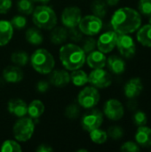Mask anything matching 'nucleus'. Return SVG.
Masks as SVG:
<instances>
[{
	"instance_id": "1",
	"label": "nucleus",
	"mask_w": 151,
	"mask_h": 152,
	"mask_svg": "<svg viewBox=\"0 0 151 152\" xmlns=\"http://www.w3.org/2000/svg\"><path fill=\"white\" fill-rule=\"evenodd\" d=\"M110 23L117 34L129 35L139 29L142 17L139 12L131 7H121L113 13Z\"/></svg>"
},
{
	"instance_id": "2",
	"label": "nucleus",
	"mask_w": 151,
	"mask_h": 152,
	"mask_svg": "<svg viewBox=\"0 0 151 152\" xmlns=\"http://www.w3.org/2000/svg\"><path fill=\"white\" fill-rule=\"evenodd\" d=\"M85 54L84 50L75 44L62 45L59 52L60 60L62 65L65 69L71 71L80 69L85 63Z\"/></svg>"
},
{
	"instance_id": "3",
	"label": "nucleus",
	"mask_w": 151,
	"mask_h": 152,
	"mask_svg": "<svg viewBox=\"0 0 151 152\" xmlns=\"http://www.w3.org/2000/svg\"><path fill=\"white\" fill-rule=\"evenodd\" d=\"M32 20L38 28L49 30L56 26L57 16L52 7L42 4L34 8Z\"/></svg>"
},
{
	"instance_id": "4",
	"label": "nucleus",
	"mask_w": 151,
	"mask_h": 152,
	"mask_svg": "<svg viewBox=\"0 0 151 152\" xmlns=\"http://www.w3.org/2000/svg\"><path fill=\"white\" fill-rule=\"evenodd\" d=\"M32 68L40 74H49L55 66L53 54L44 48L36 49L30 56Z\"/></svg>"
},
{
	"instance_id": "5",
	"label": "nucleus",
	"mask_w": 151,
	"mask_h": 152,
	"mask_svg": "<svg viewBox=\"0 0 151 152\" xmlns=\"http://www.w3.org/2000/svg\"><path fill=\"white\" fill-rule=\"evenodd\" d=\"M35 130V122L31 118H19L12 127L13 136L18 142H28L31 139Z\"/></svg>"
},
{
	"instance_id": "6",
	"label": "nucleus",
	"mask_w": 151,
	"mask_h": 152,
	"mask_svg": "<svg viewBox=\"0 0 151 152\" xmlns=\"http://www.w3.org/2000/svg\"><path fill=\"white\" fill-rule=\"evenodd\" d=\"M101 95L94 86H86L83 88L77 95L78 104L86 110L94 108L100 102Z\"/></svg>"
},
{
	"instance_id": "7",
	"label": "nucleus",
	"mask_w": 151,
	"mask_h": 152,
	"mask_svg": "<svg viewBox=\"0 0 151 152\" xmlns=\"http://www.w3.org/2000/svg\"><path fill=\"white\" fill-rule=\"evenodd\" d=\"M102 25L101 19L92 14L82 17L77 27L84 35L93 37L101 30Z\"/></svg>"
},
{
	"instance_id": "8",
	"label": "nucleus",
	"mask_w": 151,
	"mask_h": 152,
	"mask_svg": "<svg viewBox=\"0 0 151 152\" xmlns=\"http://www.w3.org/2000/svg\"><path fill=\"white\" fill-rule=\"evenodd\" d=\"M90 110H91L86 112L81 119V126L83 129L87 132L100 128L103 122V114L101 110L94 108Z\"/></svg>"
},
{
	"instance_id": "9",
	"label": "nucleus",
	"mask_w": 151,
	"mask_h": 152,
	"mask_svg": "<svg viewBox=\"0 0 151 152\" xmlns=\"http://www.w3.org/2000/svg\"><path fill=\"white\" fill-rule=\"evenodd\" d=\"M88 82L94 87L103 89L109 87L112 83L110 74L102 69H93L88 75Z\"/></svg>"
},
{
	"instance_id": "10",
	"label": "nucleus",
	"mask_w": 151,
	"mask_h": 152,
	"mask_svg": "<svg viewBox=\"0 0 151 152\" xmlns=\"http://www.w3.org/2000/svg\"><path fill=\"white\" fill-rule=\"evenodd\" d=\"M120 54L126 59H130L135 55L136 45L134 40L126 34H117V40L116 45Z\"/></svg>"
},
{
	"instance_id": "11",
	"label": "nucleus",
	"mask_w": 151,
	"mask_h": 152,
	"mask_svg": "<svg viewBox=\"0 0 151 152\" xmlns=\"http://www.w3.org/2000/svg\"><path fill=\"white\" fill-rule=\"evenodd\" d=\"M104 115L110 120L117 121L120 120L125 113V109L123 104L117 99L108 100L103 107Z\"/></svg>"
},
{
	"instance_id": "12",
	"label": "nucleus",
	"mask_w": 151,
	"mask_h": 152,
	"mask_svg": "<svg viewBox=\"0 0 151 152\" xmlns=\"http://www.w3.org/2000/svg\"><path fill=\"white\" fill-rule=\"evenodd\" d=\"M81 10L77 6L66 7L61 13V22L68 28L77 27L81 20Z\"/></svg>"
},
{
	"instance_id": "13",
	"label": "nucleus",
	"mask_w": 151,
	"mask_h": 152,
	"mask_svg": "<svg viewBox=\"0 0 151 152\" xmlns=\"http://www.w3.org/2000/svg\"><path fill=\"white\" fill-rule=\"evenodd\" d=\"M117 34L115 31H107L100 36L97 40V48L103 53H109L117 45Z\"/></svg>"
},
{
	"instance_id": "14",
	"label": "nucleus",
	"mask_w": 151,
	"mask_h": 152,
	"mask_svg": "<svg viewBox=\"0 0 151 152\" xmlns=\"http://www.w3.org/2000/svg\"><path fill=\"white\" fill-rule=\"evenodd\" d=\"M142 90H143V85L140 77L131 78L126 82L124 87L125 95L128 99L137 98L142 94Z\"/></svg>"
},
{
	"instance_id": "15",
	"label": "nucleus",
	"mask_w": 151,
	"mask_h": 152,
	"mask_svg": "<svg viewBox=\"0 0 151 152\" xmlns=\"http://www.w3.org/2000/svg\"><path fill=\"white\" fill-rule=\"evenodd\" d=\"M49 76V82L56 87H64L70 82L69 73L63 69L52 70Z\"/></svg>"
},
{
	"instance_id": "16",
	"label": "nucleus",
	"mask_w": 151,
	"mask_h": 152,
	"mask_svg": "<svg viewBox=\"0 0 151 152\" xmlns=\"http://www.w3.org/2000/svg\"><path fill=\"white\" fill-rule=\"evenodd\" d=\"M7 110L14 117L22 118L25 117L28 113V105L23 100L14 98L8 102Z\"/></svg>"
},
{
	"instance_id": "17",
	"label": "nucleus",
	"mask_w": 151,
	"mask_h": 152,
	"mask_svg": "<svg viewBox=\"0 0 151 152\" xmlns=\"http://www.w3.org/2000/svg\"><path fill=\"white\" fill-rule=\"evenodd\" d=\"M3 78L7 83H20L23 79V71L16 65L7 66L3 70Z\"/></svg>"
},
{
	"instance_id": "18",
	"label": "nucleus",
	"mask_w": 151,
	"mask_h": 152,
	"mask_svg": "<svg viewBox=\"0 0 151 152\" xmlns=\"http://www.w3.org/2000/svg\"><path fill=\"white\" fill-rule=\"evenodd\" d=\"M85 61L91 69H102L107 64V58L105 53L101 51H93L88 53Z\"/></svg>"
},
{
	"instance_id": "19",
	"label": "nucleus",
	"mask_w": 151,
	"mask_h": 152,
	"mask_svg": "<svg viewBox=\"0 0 151 152\" xmlns=\"http://www.w3.org/2000/svg\"><path fill=\"white\" fill-rule=\"evenodd\" d=\"M136 143L142 148L151 147V128L145 126H138L135 134Z\"/></svg>"
},
{
	"instance_id": "20",
	"label": "nucleus",
	"mask_w": 151,
	"mask_h": 152,
	"mask_svg": "<svg viewBox=\"0 0 151 152\" xmlns=\"http://www.w3.org/2000/svg\"><path fill=\"white\" fill-rule=\"evenodd\" d=\"M107 64L109 69L116 75H120L125 72L126 64L123 58L117 55H111L107 59Z\"/></svg>"
},
{
	"instance_id": "21",
	"label": "nucleus",
	"mask_w": 151,
	"mask_h": 152,
	"mask_svg": "<svg viewBox=\"0 0 151 152\" xmlns=\"http://www.w3.org/2000/svg\"><path fill=\"white\" fill-rule=\"evenodd\" d=\"M13 29L10 21L4 20H0V46H4L11 41Z\"/></svg>"
},
{
	"instance_id": "22",
	"label": "nucleus",
	"mask_w": 151,
	"mask_h": 152,
	"mask_svg": "<svg viewBox=\"0 0 151 152\" xmlns=\"http://www.w3.org/2000/svg\"><path fill=\"white\" fill-rule=\"evenodd\" d=\"M44 112V104L40 100H33L28 105V115L33 120L38 119Z\"/></svg>"
},
{
	"instance_id": "23",
	"label": "nucleus",
	"mask_w": 151,
	"mask_h": 152,
	"mask_svg": "<svg viewBox=\"0 0 151 152\" xmlns=\"http://www.w3.org/2000/svg\"><path fill=\"white\" fill-rule=\"evenodd\" d=\"M137 31L138 42L145 47H151V24L140 27Z\"/></svg>"
},
{
	"instance_id": "24",
	"label": "nucleus",
	"mask_w": 151,
	"mask_h": 152,
	"mask_svg": "<svg viewBox=\"0 0 151 152\" xmlns=\"http://www.w3.org/2000/svg\"><path fill=\"white\" fill-rule=\"evenodd\" d=\"M68 39V29L62 27H54L50 34V41L53 45H62Z\"/></svg>"
},
{
	"instance_id": "25",
	"label": "nucleus",
	"mask_w": 151,
	"mask_h": 152,
	"mask_svg": "<svg viewBox=\"0 0 151 152\" xmlns=\"http://www.w3.org/2000/svg\"><path fill=\"white\" fill-rule=\"evenodd\" d=\"M25 38L28 43L33 45H39L44 41V37L42 32L38 28H30L25 33Z\"/></svg>"
},
{
	"instance_id": "26",
	"label": "nucleus",
	"mask_w": 151,
	"mask_h": 152,
	"mask_svg": "<svg viewBox=\"0 0 151 152\" xmlns=\"http://www.w3.org/2000/svg\"><path fill=\"white\" fill-rule=\"evenodd\" d=\"M69 76H70V81L76 86H83L88 83V75L80 69L72 70Z\"/></svg>"
},
{
	"instance_id": "27",
	"label": "nucleus",
	"mask_w": 151,
	"mask_h": 152,
	"mask_svg": "<svg viewBox=\"0 0 151 152\" xmlns=\"http://www.w3.org/2000/svg\"><path fill=\"white\" fill-rule=\"evenodd\" d=\"M11 61L13 64L19 67L26 66L29 61V56L25 51H17L12 53Z\"/></svg>"
},
{
	"instance_id": "28",
	"label": "nucleus",
	"mask_w": 151,
	"mask_h": 152,
	"mask_svg": "<svg viewBox=\"0 0 151 152\" xmlns=\"http://www.w3.org/2000/svg\"><path fill=\"white\" fill-rule=\"evenodd\" d=\"M107 4L103 0H94L91 5L93 15L99 18H104L107 14Z\"/></svg>"
},
{
	"instance_id": "29",
	"label": "nucleus",
	"mask_w": 151,
	"mask_h": 152,
	"mask_svg": "<svg viewBox=\"0 0 151 152\" xmlns=\"http://www.w3.org/2000/svg\"><path fill=\"white\" fill-rule=\"evenodd\" d=\"M90 133V138L91 141L94 143L97 144H102L104 142H106V141L108 140V134L107 132H105L104 130H101L100 128L94 129Z\"/></svg>"
},
{
	"instance_id": "30",
	"label": "nucleus",
	"mask_w": 151,
	"mask_h": 152,
	"mask_svg": "<svg viewBox=\"0 0 151 152\" xmlns=\"http://www.w3.org/2000/svg\"><path fill=\"white\" fill-rule=\"evenodd\" d=\"M34 4L31 0H19L17 3V9L20 13L28 15L33 12Z\"/></svg>"
},
{
	"instance_id": "31",
	"label": "nucleus",
	"mask_w": 151,
	"mask_h": 152,
	"mask_svg": "<svg viewBox=\"0 0 151 152\" xmlns=\"http://www.w3.org/2000/svg\"><path fill=\"white\" fill-rule=\"evenodd\" d=\"M0 151L2 152H20L22 151V148L16 141L6 140L3 142Z\"/></svg>"
},
{
	"instance_id": "32",
	"label": "nucleus",
	"mask_w": 151,
	"mask_h": 152,
	"mask_svg": "<svg viewBox=\"0 0 151 152\" xmlns=\"http://www.w3.org/2000/svg\"><path fill=\"white\" fill-rule=\"evenodd\" d=\"M82 46L81 48L84 50V52L85 53H89L95 50V48L97 47V41L91 36H88V37L82 39Z\"/></svg>"
},
{
	"instance_id": "33",
	"label": "nucleus",
	"mask_w": 151,
	"mask_h": 152,
	"mask_svg": "<svg viewBox=\"0 0 151 152\" xmlns=\"http://www.w3.org/2000/svg\"><path fill=\"white\" fill-rule=\"evenodd\" d=\"M64 115L69 119H71V120L77 119L80 115V109L77 104H69L65 109Z\"/></svg>"
},
{
	"instance_id": "34",
	"label": "nucleus",
	"mask_w": 151,
	"mask_h": 152,
	"mask_svg": "<svg viewBox=\"0 0 151 152\" xmlns=\"http://www.w3.org/2000/svg\"><path fill=\"white\" fill-rule=\"evenodd\" d=\"M108 136L110 137L112 140H115V141H117V140H120L123 136H124V129L118 126H110L109 129H108Z\"/></svg>"
},
{
	"instance_id": "35",
	"label": "nucleus",
	"mask_w": 151,
	"mask_h": 152,
	"mask_svg": "<svg viewBox=\"0 0 151 152\" xmlns=\"http://www.w3.org/2000/svg\"><path fill=\"white\" fill-rule=\"evenodd\" d=\"M12 26L15 29H22L27 25V19L22 15H15L12 17V19L10 20Z\"/></svg>"
},
{
	"instance_id": "36",
	"label": "nucleus",
	"mask_w": 151,
	"mask_h": 152,
	"mask_svg": "<svg viewBox=\"0 0 151 152\" xmlns=\"http://www.w3.org/2000/svg\"><path fill=\"white\" fill-rule=\"evenodd\" d=\"M84 34L78 28V27L69 28L68 29V38H69L73 42H79L82 41Z\"/></svg>"
},
{
	"instance_id": "37",
	"label": "nucleus",
	"mask_w": 151,
	"mask_h": 152,
	"mask_svg": "<svg viewBox=\"0 0 151 152\" xmlns=\"http://www.w3.org/2000/svg\"><path fill=\"white\" fill-rule=\"evenodd\" d=\"M138 10L142 14H143L145 16H150L151 0H139Z\"/></svg>"
},
{
	"instance_id": "38",
	"label": "nucleus",
	"mask_w": 151,
	"mask_h": 152,
	"mask_svg": "<svg viewBox=\"0 0 151 152\" xmlns=\"http://www.w3.org/2000/svg\"><path fill=\"white\" fill-rule=\"evenodd\" d=\"M133 122L137 126H145L148 122V117L146 115L145 112L142 111V110H138L134 113L133 117Z\"/></svg>"
},
{
	"instance_id": "39",
	"label": "nucleus",
	"mask_w": 151,
	"mask_h": 152,
	"mask_svg": "<svg viewBox=\"0 0 151 152\" xmlns=\"http://www.w3.org/2000/svg\"><path fill=\"white\" fill-rule=\"evenodd\" d=\"M121 151L124 152H138L140 151L141 147L134 142H125L121 148H120Z\"/></svg>"
},
{
	"instance_id": "40",
	"label": "nucleus",
	"mask_w": 151,
	"mask_h": 152,
	"mask_svg": "<svg viewBox=\"0 0 151 152\" xmlns=\"http://www.w3.org/2000/svg\"><path fill=\"white\" fill-rule=\"evenodd\" d=\"M12 0H0V14H6L12 8Z\"/></svg>"
},
{
	"instance_id": "41",
	"label": "nucleus",
	"mask_w": 151,
	"mask_h": 152,
	"mask_svg": "<svg viewBox=\"0 0 151 152\" xmlns=\"http://www.w3.org/2000/svg\"><path fill=\"white\" fill-rule=\"evenodd\" d=\"M49 86H50L49 82H47L45 80H40L37 82L36 88L37 92H39V93H45L46 91H48Z\"/></svg>"
},
{
	"instance_id": "42",
	"label": "nucleus",
	"mask_w": 151,
	"mask_h": 152,
	"mask_svg": "<svg viewBox=\"0 0 151 152\" xmlns=\"http://www.w3.org/2000/svg\"><path fill=\"white\" fill-rule=\"evenodd\" d=\"M36 152H51L53 151V149L48 145V144H40L36 149Z\"/></svg>"
},
{
	"instance_id": "43",
	"label": "nucleus",
	"mask_w": 151,
	"mask_h": 152,
	"mask_svg": "<svg viewBox=\"0 0 151 152\" xmlns=\"http://www.w3.org/2000/svg\"><path fill=\"white\" fill-rule=\"evenodd\" d=\"M138 107V103L135 99H129L127 102V108L130 110H135Z\"/></svg>"
},
{
	"instance_id": "44",
	"label": "nucleus",
	"mask_w": 151,
	"mask_h": 152,
	"mask_svg": "<svg viewBox=\"0 0 151 152\" xmlns=\"http://www.w3.org/2000/svg\"><path fill=\"white\" fill-rule=\"evenodd\" d=\"M120 0H105V3L107 4V5L109 6H115L119 3Z\"/></svg>"
},
{
	"instance_id": "45",
	"label": "nucleus",
	"mask_w": 151,
	"mask_h": 152,
	"mask_svg": "<svg viewBox=\"0 0 151 152\" xmlns=\"http://www.w3.org/2000/svg\"><path fill=\"white\" fill-rule=\"evenodd\" d=\"M32 2H38V3H42V4H47V3H49L50 2V0H31Z\"/></svg>"
},
{
	"instance_id": "46",
	"label": "nucleus",
	"mask_w": 151,
	"mask_h": 152,
	"mask_svg": "<svg viewBox=\"0 0 151 152\" xmlns=\"http://www.w3.org/2000/svg\"><path fill=\"white\" fill-rule=\"evenodd\" d=\"M149 23L151 24V15H150V20H149Z\"/></svg>"
}]
</instances>
